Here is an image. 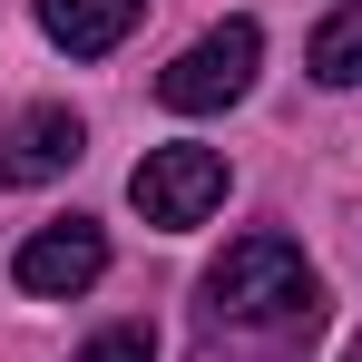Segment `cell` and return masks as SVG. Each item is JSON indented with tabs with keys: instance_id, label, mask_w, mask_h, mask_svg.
I'll return each instance as SVG.
<instances>
[{
	"instance_id": "obj_1",
	"label": "cell",
	"mask_w": 362,
	"mask_h": 362,
	"mask_svg": "<svg viewBox=\"0 0 362 362\" xmlns=\"http://www.w3.org/2000/svg\"><path fill=\"white\" fill-rule=\"evenodd\" d=\"M206 313L245 323V333H274V323H313L323 284H313V264H303L294 235H235L206 264Z\"/></svg>"
},
{
	"instance_id": "obj_2",
	"label": "cell",
	"mask_w": 362,
	"mask_h": 362,
	"mask_svg": "<svg viewBox=\"0 0 362 362\" xmlns=\"http://www.w3.org/2000/svg\"><path fill=\"white\" fill-rule=\"evenodd\" d=\"M255 59H264V30L255 20H226V30H206L196 49L157 69V98L177 108V118H206V108H235L245 88H255Z\"/></svg>"
},
{
	"instance_id": "obj_3",
	"label": "cell",
	"mask_w": 362,
	"mask_h": 362,
	"mask_svg": "<svg viewBox=\"0 0 362 362\" xmlns=\"http://www.w3.org/2000/svg\"><path fill=\"white\" fill-rule=\"evenodd\" d=\"M127 196H137V216H147V226H167V235H177V226H206V216H216V206H226V157H216V147H147V157H137V177H127Z\"/></svg>"
},
{
	"instance_id": "obj_4",
	"label": "cell",
	"mask_w": 362,
	"mask_h": 362,
	"mask_svg": "<svg viewBox=\"0 0 362 362\" xmlns=\"http://www.w3.org/2000/svg\"><path fill=\"white\" fill-rule=\"evenodd\" d=\"M98 274H108V235H98L88 216H59V226H40V235L10 255V284H20V294H40V303L88 294Z\"/></svg>"
},
{
	"instance_id": "obj_5",
	"label": "cell",
	"mask_w": 362,
	"mask_h": 362,
	"mask_svg": "<svg viewBox=\"0 0 362 362\" xmlns=\"http://www.w3.org/2000/svg\"><path fill=\"white\" fill-rule=\"evenodd\" d=\"M78 147H88V127L69 118V108H20V118H0V186H49V177H69Z\"/></svg>"
},
{
	"instance_id": "obj_6",
	"label": "cell",
	"mask_w": 362,
	"mask_h": 362,
	"mask_svg": "<svg viewBox=\"0 0 362 362\" xmlns=\"http://www.w3.org/2000/svg\"><path fill=\"white\" fill-rule=\"evenodd\" d=\"M137 10L147 0H40V30L59 40L69 59H108L127 30H137Z\"/></svg>"
},
{
	"instance_id": "obj_7",
	"label": "cell",
	"mask_w": 362,
	"mask_h": 362,
	"mask_svg": "<svg viewBox=\"0 0 362 362\" xmlns=\"http://www.w3.org/2000/svg\"><path fill=\"white\" fill-rule=\"evenodd\" d=\"M313 78H323V88H362V0H343V10L313 30Z\"/></svg>"
},
{
	"instance_id": "obj_8",
	"label": "cell",
	"mask_w": 362,
	"mask_h": 362,
	"mask_svg": "<svg viewBox=\"0 0 362 362\" xmlns=\"http://www.w3.org/2000/svg\"><path fill=\"white\" fill-rule=\"evenodd\" d=\"M78 362H157V333L147 323H108L98 343H78Z\"/></svg>"
},
{
	"instance_id": "obj_9",
	"label": "cell",
	"mask_w": 362,
	"mask_h": 362,
	"mask_svg": "<svg viewBox=\"0 0 362 362\" xmlns=\"http://www.w3.org/2000/svg\"><path fill=\"white\" fill-rule=\"evenodd\" d=\"M353 362H362V343H353Z\"/></svg>"
}]
</instances>
